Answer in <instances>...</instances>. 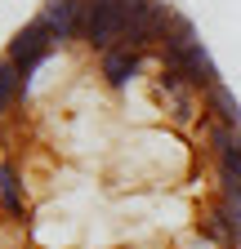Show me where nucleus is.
Wrapping results in <instances>:
<instances>
[{
  "instance_id": "39448f33",
  "label": "nucleus",
  "mask_w": 241,
  "mask_h": 249,
  "mask_svg": "<svg viewBox=\"0 0 241 249\" xmlns=\"http://www.w3.org/2000/svg\"><path fill=\"white\" fill-rule=\"evenodd\" d=\"M36 14L45 18V27L54 31V40L63 49L80 45V36H85V0H40Z\"/></svg>"
},
{
  "instance_id": "423d86ee",
  "label": "nucleus",
  "mask_w": 241,
  "mask_h": 249,
  "mask_svg": "<svg viewBox=\"0 0 241 249\" xmlns=\"http://www.w3.org/2000/svg\"><path fill=\"white\" fill-rule=\"evenodd\" d=\"M27 209H32V200H27L22 165L14 156H0V218L14 227H27Z\"/></svg>"
},
{
  "instance_id": "f257e3e1",
  "label": "nucleus",
  "mask_w": 241,
  "mask_h": 249,
  "mask_svg": "<svg viewBox=\"0 0 241 249\" xmlns=\"http://www.w3.org/2000/svg\"><path fill=\"white\" fill-rule=\"evenodd\" d=\"M192 165V142L174 129H134L116 147V187H174Z\"/></svg>"
},
{
  "instance_id": "1a4fd4ad",
  "label": "nucleus",
  "mask_w": 241,
  "mask_h": 249,
  "mask_svg": "<svg viewBox=\"0 0 241 249\" xmlns=\"http://www.w3.org/2000/svg\"><path fill=\"white\" fill-rule=\"evenodd\" d=\"M197 40V27H192V18H183V14H170L165 18V31H161V53L165 49H179V45H192Z\"/></svg>"
},
{
  "instance_id": "f03ea898",
  "label": "nucleus",
  "mask_w": 241,
  "mask_h": 249,
  "mask_svg": "<svg viewBox=\"0 0 241 249\" xmlns=\"http://www.w3.org/2000/svg\"><path fill=\"white\" fill-rule=\"evenodd\" d=\"M58 49H63V45L54 40V31H49V27H45V18L36 14L32 22H22V27L14 31V36H9V45H5V58L18 67V76H22L27 85H36L40 67H45V62H49Z\"/></svg>"
},
{
  "instance_id": "6e6552de",
  "label": "nucleus",
  "mask_w": 241,
  "mask_h": 249,
  "mask_svg": "<svg viewBox=\"0 0 241 249\" xmlns=\"http://www.w3.org/2000/svg\"><path fill=\"white\" fill-rule=\"evenodd\" d=\"M205 120H219V124H241V103L232 98V89L219 80L215 89H205Z\"/></svg>"
},
{
  "instance_id": "7ed1b4c3",
  "label": "nucleus",
  "mask_w": 241,
  "mask_h": 249,
  "mask_svg": "<svg viewBox=\"0 0 241 249\" xmlns=\"http://www.w3.org/2000/svg\"><path fill=\"white\" fill-rule=\"evenodd\" d=\"M147 62H157V58H147V53H139V49L116 45V49H107V53H99V58H94V76L103 80V89L125 93V89H130V85H139L143 76H152V71H147Z\"/></svg>"
},
{
  "instance_id": "0eeeda50",
  "label": "nucleus",
  "mask_w": 241,
  "mask_h": 249,
  "mask_svg": "<svg viewBox=\"0 0 241 249\" xmlns=\"http://www.w3.org/2000/svg\"><path fill=\"white\" fill-rule=\"evenodd\" d=\"M27 98H32V85H27V80L18 76V67L0 53V120H9L14 111H22Z\"/></svg>"
},
{
  "instance_id": "20e7f679",
  "label": "nucleus",
  "mask_w": 241,
  "mask_h": 249,
  "mask_svg": "<svg viewBox=\"0 0 241 249\" xmlns=\"http://www.w3.org/2000/svg\"><path fill=\"white\" fill-rule=\"evenodd\" d=\"M157 67H170V71H179V76H188L197 89H215V85H219V67H215V58H210V49H205L201 40L157 53Z\"/></svg>"
}]
</instances>
